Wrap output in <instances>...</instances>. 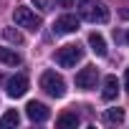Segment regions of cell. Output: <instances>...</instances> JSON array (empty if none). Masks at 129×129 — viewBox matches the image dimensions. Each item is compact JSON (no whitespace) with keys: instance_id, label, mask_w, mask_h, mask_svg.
Instances as JSON below:
<instances>
[{"instance_id":"obj_12","label":"cell","mask_w":129,"mask_h":129,"mask_svg":"<svg viewBox=\"0 0 129 129\" xmlns=\"http://www.w3.org/2000/svg\"><path fill=\"white\" fill-rule=\"evenodd\" d=\"M79 121H81V119H79V114H76V111H63V114L56 119V124H58V126H79Z\"/></svg>"},{"instance_id":"obj_20","label":"cell","mask_w":129,"mask_h":129,"mask_svg":"<svg viewBox=\"0 0 129 129\" xmlns=\"http://www.w3.org/2000/svg\"><path fill=\"white\" fill-rule=\"evenodd\" d=\"M126 43H129V30H126Z\"/></svg>"},{"instance_id":"obj_4","label":"cell","mask_w":129,"mask_h":129,"mask_svg":"<svg viewBox=\"0 0 129 129\" xmlns=\"http://www.w3.org/2000/svg\"><path fill=\"white\" fill-rule=\"evenodd\" d=\"M81 15L89 20V23H109V8L104 3H84L81 8Z\"/></svg>"},{"instance_id":"obj_10","label":"cell","mask_w":129,"mask_h":129,"mask_svg":"<svg viewBox=\"0 0 129 129\" xmlns=\"http://www.w3.org/2000/svg\"><path fill=\"white\" fill-rule=\"evenodd\" d=\"M89 46H91V51L96 53V56H106V41H104V36L101 33H89Z\"/></svg>"},{"instance_id":"obj_19","label":"cell","mask_w":129,"mask_h":129,"mask_svg":"<svg viewBox=\"0 0 129 129\" xmlns=\"http://www.w3.org/2000/svg\"><path fill=\"white\" fill-rule=\"evenodd\" d=\"M121 18H129V8H124V10H121Z\"/></svg>"},{"instance_id":"obj_15","label":"cell","mask_w":129,"mask_h":129,"mask_svg":"<svg viewBox=\"0 0 129 129\" xmlns=\"http://www.w3.org/2000/svg\"><path fill=\"white\" fill-rule=\"evenodd\" d=\"M3 36H5V41H8V43H15V46H20V43H23V36H20V30H18V28H5V30H3Z\"/></svg>"},{"instance_id":"obj_17","label":"cell","mask_w":129,"mask_h":129,"mask_svg":"<svg viewBox=\"0 0 129 129\" xmlns=\"http://www.w3.org/2000/svg\"><path fill=\"white\" fill-rule=\"evenodd\" d=\"M33 3H36L38 8H43V10H48V0H33Z\"/></svg>"},{"instance_id":"obj_3","label":"cell","mask_w":129,"mask_h":129,"mask_svg":"<svg viewBox=\"0 0 129 129\" xmlns=\"http://www.w3.org/2000/svg\"><path fill=\"white\" fill-rule=\"evenodd\" d=\"M13 20H15L18 28H28V30H33V33H36V30L41 28V23H43L41 15H36L30 8H15V10H13Z\"/></svg>"},{"instance_id":"obj_1","label":"cell","mask_w":129,"mask_h":129,"mask_svg":"<svg viewBox=\"0 0 129 129\" xmlns=\"http://www.w3.org/2000/svg\"><path fill=\"white\" fill-rule=\"evenodd\" d=\"M41 89H43L48 96L61 99L63 94H66V81H63V76L56 74V71H46V74L41 76Z\"/></svg>"},{"instance_id":"obj_16","label":"cell","mask_w":129,"mask_h":129,"mask_svg":"<svg viewBox=\"0 0 129 129\" xmlns=\"http://www.w3.org/2000/svg\"><path fill=\"white\" fill-rule=\"evenodd\" d=\"M56 3H58L61 8H71V5H74V0H56Z\"/></svg>"},{"instance_id":"obj_2","label":"cell","mask_w":129,"mask_h":129,"mask_svg":"<svg viewBox=\"0 0 129 129\" xmlns=\"http://www.w3.org/2000/svg\"><path fill=\"white\" fill-rule=\"evenodd\" d=\"M81 58H84V48H81V46H74V43L58 48V53H56L58 66H63V69H74Z\"/></svg>"},{"instance_id":"obj_9","label":"cell","mask_w":129,"mask_h":129,"mask_svg":"<svg viewBox=\"0 0 129 129\" xmlns=\"http://www.w3.org/2000/svg\"><path fill=\"white\" fill-rule=\"evenodd\" d=\"M116 94H119V81H116V76H106V79H104V91H101L104 101H114Z\"/></svg>"},{"instance_id":"obj_18","label":"cell","mask_w":129,"mask_h":129,"mask_svg":"<svg viewBox=\"0 0 129 129\" xmlns=\"http://www.w3.org/2000/svg\"><path fill=\"white\" fill-rule=\"evenodd\" d=\"M124 89H126V94H129V69L124 71Z\"/></svg>"},{"instance_id":"obj_8","label":"cell","mask_w":129,"mask_h":129,"mask_svg":"<svg viewBox=\"0 0 129 129\" xmlns=\"http://www.w3.org/2000/svg\"><path fill=\"white\" fill-rule=\"evenodd\" d=\"M53 30H56V33H74V30H79V18L71 15V13L61 15V18L53 23Z\"/></svg>"},{"instance_id":"obj_14","label":"cell","mask_w":129,"mask_h":129,"mask_svg":"<svg viewBox=\"0 0 129 129\" xmlns=\"http://www.w3.org/2000/svg\"><path fill=\"white\" fill-rule=\"evenodd\" d=\"M104 119L109 121V124H121L124 121V109H106V114H104Z\"/></svg>"},{"instance_id":"obj_6","label":"cell","mask_w":129,"mask_h":129,"mask_svg":"<svg viewBox=\"0 0 129 129\" xmlns=\"http://www.w3.org/2000/svg\"><path fill=\"white\" fill-rule=\"evenodd\" d=\"M5 89H8V96H13V99H20V96L28 91V76L18 74V76L8 79V81H5Z\"/></svg>"},{"instance_id":"obj_11","label":"cell","mask_w":129,"mask_h":129,"mask_svg":"<svg viewBox=\"0 0 129 129\" xmlns=\"http://www.w3.org/2000/svg\"><path fill=\"white\" fill-rule=\"evenodd\" d=\"M0 61L5 63V66H20V53H15L13 48H0Z\"/></svg>"},{"instance_id":"obj_5","label":"cell","mask_w":129,"mask_h":129,"mask_svg":"<svg viewBox=\"0 0 129 129\" xmlns=\"http://www.w3.org/2000/svg\"><path fill=\"white\" fill-rule=\"evenodd\" d=\"M96 79H99L96 66H84V69L76 74V89L89 91V89H94V86H96Z\"/></svg>"},{"instance_id":"obj_13","label":"cell","mask_w":129,"mask_h":129,"mask_svg":"<svg viewBox=\"0 0 129 129\" xmlns=\"http://www.w3.org/2000/svg\"><path fill=\"white\" fill-rule=\"evenodd\" d=\"M18 124H20V114H18L15 109L5 111L3 119H0V126H3V129H8V126H18Z\"/></svg>"},{"instance_id":"obj_7","label":"cell","mask_w":129,"mask_h":129,"mask_svg":"<svg viewBox=\"0 0 129 129\" xmlns=\"http://www.w3.org/2000/svg\"><path fill=\"white\" fill-rule=\"evenodd\" d=\"M25 114H28V119H30V121L43 124V121L48 119V106H46V104H41V101H28Z\"/></svg>"}]
</instances>
